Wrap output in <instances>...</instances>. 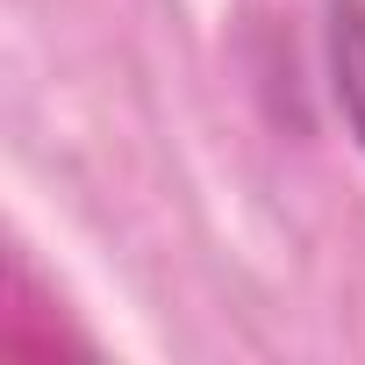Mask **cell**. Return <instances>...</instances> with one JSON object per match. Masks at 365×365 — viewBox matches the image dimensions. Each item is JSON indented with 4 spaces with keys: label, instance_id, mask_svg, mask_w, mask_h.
<instances>
[{
    "label": "cell",
    "instance_id": "6da1fadb",
    "mask_svg": "<svg viewBox=\"0 0 365 365\" xmlns=\"http://www.w3.org/2000/svg\"><path fill=\"white\" fill-rule=\"evenodd\" d=\"M329 86H336V108H344L351 136L365 143V15L358 8L329 15Z\"/></svg>",
    "mask_w": 365,
    "mask_h": 365
}]
</instances>
